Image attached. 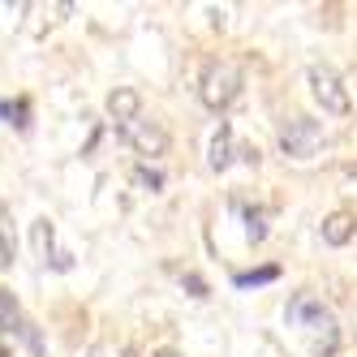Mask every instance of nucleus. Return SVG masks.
<instances>
[{
    "label": "nucleus",
    "instance_id": "11",
    "mask_svg": "<svg viewBox=\"0 0 357 357\" xmlns=\"http://www.w3.org/2000/svg\"><path fill=\"white\" fill-rule=\"evenodd\" d=\"M237 211H241V220H245V241L259 245V241L267 237V207H250V202L237 198Z\"/></svg>",
    "mask_w": 357,
    "mask_h": 357
},
{
    "label": "nucleus",
    "instance_id": "6",
    "mask_svg": "<svg viewBox=\"0 0 357 357\" xmlns=\"http://www.w3.org/2000/svg\"><path fill=\"white\" fill-rule=\"evenodd\" d=\"M116 134L130 142L138 155H146V160H155V155H164V151H168V134H164V125L146 121V116H134V121L116 125Z\"/></svg>",
    "mask_w": 357,
    "mask_h": 357
},
{
    "label": "nucleus",
    "instance_id": "12",
    "mask_svg": "<svg viewBox=\"0 0 357 357\" xmlns=\"http://www.w3.org/2000/svg\"><path fill=\"white\" fill-rule=\"evenodd\" d=\"M17 259V237H13V211L0 202V267H13Z\"/></svg>",
    "mask_w": 357,
    "mask_h": 357
},
{
    "label": "nucleus",
    "instance_id": "3",
    "mask_svg": "<svg viewBox=\"0 0 357 357\" xmlns=\"http://www.w3.org/2000/svg\"><path fill=\"white\" fill-rule=\"evenodd\" d=\"M327 134H323V125L310 121V116H284L280 121V151H284L289 160H314L319 151H323Z\"/></svg>",
    "mask_w": 357,
    "mask_h": 357
},
{
    "label": "nucleus",
    "instance_id": "20",
    "mask_svg": "<svg viewBox=\"0 0 357 357\" xmlns=\"http://www.w3.org/2000/svg\"><path fill=\"white\" fill-rule=\"evenodd\" d=\"M0 357H9V349H5V344H0Z\"/></svg>",
    "mask_w": 357,
    "mask_h": 357
},
{
    "label": "nucleus",
    "instance_id": "16",
    "mask_svg": "<svg viewBox=\"0 0 357 357\" xmlns=\"http://www.w3.org/2000/svg\"><path fill=\"white\" fill-rule=\"evenodd\" d=\"M181 284L190 289V297H207V284H202V280H198L194 271H190V275H181Z\"/></svg>",
    "mask_w": 357,
    "mask_h": 357
},
{
    "label": "nucleus",
    "instance_id": "14",
    "mask_svg": "<svg viewBox=\"0 0 357 357\" xmlns=\"http://www.w3.org/2000/svg\"><path fill=\"white\" fill-rule=\"evenodd\" d=\"M271 280H280V267H259V271H237L233 284L237 289H259V284H271Z\"/></svg>",
    "mask_w": 357,
    "mask_h": 357
},
{
    "label": "nucleus",
    "instance_id": "17",
    "mask_svg": "<svg viewBox=\"0 0 357 357\" xmlns=\"http://www.w3.org/2000/svg\"><path fill=\"white\" fill-rule=\"evenodd\" d=\"M237 160H241V164H259V146H245V142H241V146H237Z\"/></svg>",
    "mask_w": 357,
    "mask_h": 357
},
{
    "label": "nucleus",
    "instance_id": "1",
    "mask_svg": "<svg viewBox=\"0 0 357 357\" xmlns=\"http://www.w3.org/2000/svg\"><path fill=\"white\" fill-rule=\"evenodd\" d=\"M284 319H289L297 331H305V336H314V340H310L314 357H331V353L340 349V323H336V314L323 305V297H314V293H293Z\"/></svg>",
    "mask_w": 357,
    "mask_h": 357
},
{
    "label": "nucleus",
    "instance_id": "8",
    "mask_svg": "<svg viewBox=\"0 0 357 357\" xmlns=\"http://www.w3.org/2000/svg\"><path fill=\"white\" fill-rule=\"evenodd\" d=\"M233 160H237L233 125H228V121H220V130L211 134V155H207V164H211V172H224V168H233Z\"/></svg>",
    "mask_w": 357,
    "mask_h": 357
},
{
    "label": "nucleus",
    "instance_id": "5",
    "mask_svg": "<svg viewBox=\"0 0 357 357\" xmlns=\"http://www.w3.org/2000/svg\"><path fill=\"white\" fill-rule=\"evenodd\" d=\"M310 95L323 104V112H331V116H344L349 112V91H344V82H340V73L331 69V65H310Z\"/></svg>",
    "mask_w": 357,
    "mask_h": 357
},
{
    "label": "nucleus",
    "instance_id": "15",
    "mask_svg": "<svg viewBox=\"0 0 357 357\" xmlns=\"http://www.w3.org/2000/svg\"><path fill=\"white\" fill-rule=\"evenodd\" d=\"M134 181H138L146 194H160V190H164V172H155V168H146V164H142V168L134 172Z\"/></svg>",
    "mask_w": 357,
    "mask_h": 357
},
{
    "label": "nucleus",
    "instance_id": "10",
    "mask_svg": "<svg viewBox=\"0 0 357 357\" xmlns=\"http://www.w3.org/2000/svg\"><path fill=\"white\" fill-rule=\"evenodd\" d=\"M353 233H357V220H353L349 211H331V215L323 220V241H327V245H349Z\"/></svg>",
    "mask_w": 357,
    "mask_h": 357
},
{
    "label": "nucleus",
    "instance_id": "7",
    "mask_svg": "<svg viewBox=\"0 0 357 357\" xmlns=\"http://www.w3.org/2000/svg\"><path fill=\"white\" fill-rule=\"evenodd\" d=\"M31 241H35V254H39L43 267H52V271H73V254L56 250V224H52V220H35Z\"/></svg>",
    "mask_w": 357,
    "mask_h": 357
},
{
    "label": "nucleus",
    "instance_id": "13",
    "mask_svg": "<svg viewBox=\"0 0 357 357\" xmlns=\"http://www.w3.org/2000/svg\"><path fill=\"white\" fill-rule=\"evenodd\" d=\"M0 116L13 130H31V99H0Z\"/></svg>",
    "mask_w": 357,
    "mask_h": 357
},
{
    "label": "nucleus",
    "instance_id": "9",
    "mask_svg": "<svg viewBox=\"0 0 357 357\" xmlns=\"http://www.w3.org/2000/svg\"><path fill=\"white\" fill-rule=\"evenodd\" d=\"M138 108H142V99H138V91H130V86H116V91L108 95V116H112V125H125V121L142 116Z\"/></svg>",
    "mask_w": 357,
    "mask_h": 357
},
{
    "label": "nucleus",
    "instance_id": "19",
    "mask_svg": "<svg viewBox=\"0 0 357 357\" xmlns=\"http://www.w3.org/2000/svg\"><path fill=\"white\" fill-rule=\"evenodd\" d=\"M86 357H104V349H91V353H86Z\"/></svg>",
    "mask_w": 357,
    "mask_h": 357
},
{
    "label": "nucleus",
    "instance_id": "4",
    "mask_svg": "<svg viewBox=\"0 0 357 357\" xmlns=\"http://www.w3.org/2000/svg\"><path fill=\"white\" fill-rule=\"evenodd\" d=\"M0 331H13V336L22 340V344H26L35 357H43V336H39V327L26 319V310H22V305H17V297L9 293V289H0Z\"/></svg>",
    "mask_w": 357,
    "mask_h": 357
},
{
    "label": "nucleus",
    "instance_id": "18",
    "mask_svg": "<svg viewBox=\"0 0 357 357\" xmlns=\"http://www.w3.org/2000/svg\"><path fill=\"white\" fill-rule=\"evenodd\" d=\"M151 357H181V353H176V349H155Z\"/></svg>",
    "mask_w": 357,
    "mask_h": 357
},
{
    "label": "nucleus",
    "instance_id": "2",
    "mask_svg": "<svg viewBox=\"0 0 357 357\" xmlns=\"http://www.w3.org/2000/svg\"><path fill=\"white\" fill-rule=\"evenodd\" d=\"M198 95L211 112L233 108V99L241 95V69L228 65V61H207L202 65V78H198Z\"/></svg>",
    "mask_w": 357,
    "mask_h": 357
}]
</instances>
